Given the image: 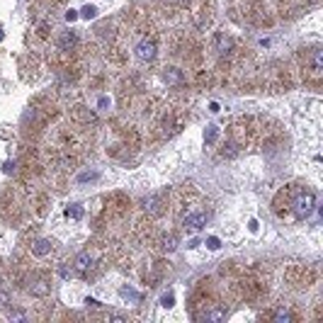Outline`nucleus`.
Segmentation results:
<instances>
[{
    "instance_id": "1",
    "label": "nucleus",
    "mask_w": 323,
    "mask_h": 323,
    "mask_svg": "<svg viewBox=\"0 0 323 323\" xmlns=\"http://www.w3.org/2000/svg\"><path fill=\"white\" fill-rule=\"evenodd\" d=\"M316 209V194L314 192H299L292 199V211L299 216V219H306L311 216Z\"/></svg>"
},
{
    "instance_id": "2",
    "label": "nucleus",
    "mask_w": 323,
    "mask_h": 323,
    "mask_svg": "<svg viewBox=\"0 0 323 323\" xmlns=\"http://www.w3.org/2000/svg\"><path fill=\"white\" fill-rule=\"evenodd\" d=\"M134 51H136V59L138 61H143V64H151L156 56H158V46H156V42L153 39H141L136 46H134Z\"/></svg>"
},
{
    "instance_id": "3",
    "label": "nucleus",
    "mask_w": 323,
    "mask_h": 323,
    "mask_svg": "<svg viewBox=\"0 0 323 323\" xmlns=\"http://www.w3.org/2000/svg\"><path fill=\"white\" fill-rule=\"evenodd\" d=\"M207 221H209V214L207 211H192V214H187L183 219V226L190 229V231H202L207 226Z\"/></svg>"
},
{
    "instance_id": "4",
    "label": "nucleus",
    "mask_w": 323,
    "mask_h": 323,
    "mask_svg": "<svg viewBox=\"0 0 323 323\" xmlns=\"http://www.w3.org/2000/svg\"><path fill=\"white\" fill-rule=\"evenodd\" d=\"M27 289H29V294H32V297H49L51 284H49V279H46V277H42V275H39V277H32V279H29V287H27Z\"/></svg>"
},
{
    "instance_id": "5",
    "label": "nucleus",
    "mask_w": 323,
    "mask_h": 323,
    "mask_svg": "<svg viewBox=\"0 0 323 323\" xmlns=\"http://www.w3.org/2000/svg\"><path fill=\"white\" fill-rule=\"evenodd\" d=\"M163 80H165V85H170V88H180V85L185 83V73H183L178 66H168V68L163 70Z\"/></svg>"
},
{
    "instance_id": "6",
    "label": "nucleus",
    "mask_w": 323,
    "mask_h": 323,
    "mask_svg": "<svg viewBox=\"0 0 323 323\" xmlns=\"http://www.w3.org/2000/svg\"><path fill=\"white\" fill-rule=\"evenodd\" d=\"M141 204H143V211H146V214H151V216L163 214V197H161V194H148Z\"/></svg>"
},
{
    "instance_id": "7",
    "label": "nucleus",
    "mask_w": 323,
    "mask_h": 323,
    "mask_svg": "<svg viewBox=\"0 0 323 323\" xmlns=\"http://www.w3.org/2000/svg\"><path fill=\"white\" fill-rule=\"evenodd\" d=\"M214 49H216L219 56H229V54L233 51V39L226 37V34H216V39H214Z\"/></svg>"
},
{
    "instance_id": "8",
    "label": "nucleus",
    "mask_w": 323,
    "mask_h": 323,
    "mask_svg": "<svg viewBox=\"0 0 323 323\" xmlns=\"http://www.w3.org/2000/svg\"><path fill=\"white\" fill-rule=\"evenodd\" d=\"M90 267H92V255H90V253L83 251V253H78V255L73 258V270H75L78 275H85Z\"/></svg>"
},
{
    "instance_id": "9",
    "label": "nucleus",
    "mask_w": 323,
    "mask_h": 323,
    "mask_svg": "<svg viewBox=\"0 0 323 323\" xmlns=\"http://www.w3.org/2000/svg\"><path fill=\"white\" fill-rule=\"evenodd\" d=\"M226 306H211V309H207L204 314H202V319L207 323H219V321H224L226 319Z\"/></svg>"
},
{
    "instance_id": "10",
    "label": "nucleus",
    "mask_w": 323,
    "mask_h": 323,
    "mask_svg": "<svg viewBox=\"0 0 323 323\" xmlns=\"http://www.w3.org/2000/svg\"><path fill=\"white\" fill-rule=\"evenodd\" d=\"M75 44H78V34H75V32H64V34L56 39V46H59L61 51H70Z\"/></svg>"
},
{
    "instance_id": "11",
    "label": "nucleus",
    "mask_w": 323,
    "mask_h": 323,
    "mask_svg": "<svg viewBox=\"0 0 323 323\" xmlns=\"http://www.w3.org/2000/svg\"><path fill=\"white\" fill-rule=\"evenodd\" d=\"M51 248H54V243H51L49 238H39V241H34V243H32V253H34L37 258L49 255V253H51Z\"/></svg>"
},
{
    "instance_id": "12",
    "label": "nucleus",
    "mask_w": 323,
    "mask_h": 323,
    "mask_svg": "<svg viewBox=\"0 0 323 323\" xmlns=\"http://www.w3.org/2000/svg\"><path fill=\"white\" fill-rule=\"evenodd\" d=\"M178 236L175 233H165L163 238H161V248L165 251V253H173V251H178Z\"/></svg>"
},
{
    "instance_id": "13",
    "label": "nucleus",
    "mask_w": 323,
    "mask_h": 323,
    "mask_svg": "<svg viewBox=\"0 0 323 323\" xmlns=\"http://www.w3.org/2000/svg\"><path fill=\"white\" fill-rule=\"evenodd\" d=\"M311 68H314V75H321V70H323V51H321V46H316V49L311 51Z\"/></svg>"
},
{
    "instance_id": "14",
    "label": "nucleus",
    "mask_w": 323,
    "mask_h": 323,
    "mask_svg": "<svg viewBox=\"0 0 323 323\" xmlns=\"http://www.w3.org/2000/svg\"><path fill=\"white\" fill-rule=\"evenodd\" d=\"M119 297H122L124 301H131V304H138V301H141V294H138L134 287H122V289H119Z\"/></svg>"
},
{
    "instance_id": "15",
    "label": "nucleus",
    "mask_w": 323,
    "mask_h": 323,
    "mask_svg": "<svg viewBox=\"0 0 323 323\" xmlns=\"http://www.w3.org/2000/svg\"><path fill=\"white\" fill-rule=\"evenodd\" d=\"M73 115H75V119H80V122H95V119H97L95 112H90L88 107H75Z\"/></svg>"
},
{
    "instance_id": "16",
    "label": "nucleus",
    "mask_w": 323,
    "mask_h": 323,
    "mask_svg": "<svg viewBox=\"0 0 323 323\" xmlns=\"http://www.w3.org/2000/svg\"><path fill=\"white\" fill-rule=\"evenodd\" d=\"M272 321H277V323H292V321H294V314H292L289 309H277V311L272 314Z\"/></svg>"
},
{
    "instance_id": "17",
    "label": "nucleus",
    "mask_w": 323,
    "mask_h": 323,
    "mask_svg": "<svg viewBox=\"0 0 323 323\" xmlns=\"http://www.w3.org/2000/svg\"><path fill=\"white\" fill-rule=\"evenodd\" d=\"M66 216H68V219H83V207H80V204H70V207L66 209Z\"/></svg>"
},
{
    "instance_id": "18",
    "label": "nucleus",
    "mask_w": 323,
    "mask_h": 323,
    "mask_svg": "<svg viewBox=\"0 0 323 323\" xmlns=\"http://www.w3.org/2000/svg\"><path fill=\"white\" fill-rule=\"evenodd\" d=\"M216 136H219V127H214V124H211V127H207V131H204V143H209V146H211V143L216 141Z\"/></svg>"
},
{
    "instance_id": "19",
    "label": "nucleus",
    "mask_w": 323,
    "mask_h": 323,
    "mask_svg": "<svg viewBox=\"0 0 323 323\" xmlns=\"http://www.w3.org/2000/svg\"><path fill=\"white\" fill-rule=\"evenodd\" d=\"M95 15H97V7H95V5H85V7L80 10L78 17H83V20H92Z\"/></svg>"
},
{
    "instance_id": "20",
    "label": "nucleus",
    "mask_w": 323,
    "mask_h": 323,
    "mask_svg": "<svg viewBox=\"0 0 323 323\" xmlns=\"http://www.w3.org/2000/svg\"><path fill=\"white\" fill-rule=\"evenodd\" d=\"M59 275H61L64 279H70V277L75 275V270H73L68 262H61V265H59Z\"/></svg>"
},
{
    "instance_id": "21",
    "label": "nucleus",
    "mask_w": 323,
    "mask_h": 323,
    "mask_svg": "<svg viewBox=\"0 0 323 323\" xmlns=\"http://www.w3.org/2000/svg\"><path fill=\"white\" fill-rule=\"evenodd\" d=\"M221 153H224L226 158H236V156H238V146H236V143H226Z\"/></svg>"
},
{
    "instance_id": "22",
    "label": "nucleus",
    "mask_w": 323,
    "mask_h": 323,
    "mask_svg": "<svg viewBox=\"0 0 323 323\" xmlns=\"http://www.w3.org/2000/svg\"><path fill=\"white\" fill-rule=\"evenodd\" d=\"M173 304H175V297H173V294H163V297H161V306L170 309Z\"/></svg>"
},
{
    "instance_id": "23",
    "label": "nucleus",
    "mask_w": 323,
    "mask_h": 323,
    "mask_svg": "<svg viewBox=\"0 0 323 323\" xmlns=\"http://www.w3.org/2000/svg\"><path fill=\"white\" fill-rule=\"evenodd\" d=\"M90 180H97V173H80L78 175V183H90Z\"/></svg>"
},
{
    "instance_id": "24",
    "label": "nucleus",
    "mask_w": 323,
    "mask_h": 323,
    "mask_svg": "<svg viewBox=\"0 0 323 323\" xmlns=\"http://www.w3.org/2000/svg\"><path fill=\"white\" fill-rule=\"evenodd\" d=\"M207 246H209V251H219V246H221V243H219V238H216V236H209V238H207Z\"/></svg>"
},
{
    "instance_id": "25",
    "label": "nucleus",
    "mask_w": 323,
    "mask_h": 323,
    "mask_svg": "<svg viewBox=\"0 0 323 323\" xmlns=\"http://www.w3.org/2000/svg\"><path fill=\"white\" fill-rule=\"evenodd\" d=\"M7 304H10V294H7V292H2V289H0V309H5V306H7Z\"/></svg>"
},
{
    "instance_id": "26",
    "label": "nucleus",
    "mask_w": 323,
    "mask_h": 323,
    "mask_svg": "<svg viewBox=\"0 0 323 323\" xmlns=\"http://www.w3.org/2000/svg\"><path fill=\"white\" fill-rule=\"evenodd\" d=\"M85 306H88V309H100V301L92 299V297H88V299H85Z\"/></svg>"
},
{
    "instance_id": "27",
    "label": "nucleus",
    "mask_w": 323,
    "mask_h": 323,
    "mask_svg": "<svg viewBox=\"0 0 323 323\" xmlns=\"http://www.w3.org/2000/svg\"><path fill=\"white\" fill-rule=\"evenodd\" d=\"M2 170L5 173H15V161H5L2 163Z\"/></svg>"
},
{
    "instance_id": "28",
    "label": "nucleus",
    "mask_w": 323,
    "mask_h": 323,
    "mask_svg": "<svg viewBox=\"0 0 323 323\" xmlns=\"http://www.w3.org/2000/svg\"><path fill=\"white\" fill-rule=\"evenodd\" d=\"M10 319H15V321H24L27 316H24L22 311H10Z\"/></svg>"
},
{
    "instance_id": "29",
    "label": "nucleus",
    "mask_w": 323,
    "mask_h": 323,
    "mask_svg": "<svg viewBox=\"0 0 323 323\" xmlns=\"http://www.w3.org/2000/svg\"><path fill=\"white\" fill-rule=\"evenodd\" d=\"M107 321H127V316H122V314H110V316H107Z\"/></svg>"
},
{
    "instance_id": "30",
    "label": "nucleus",
    "mask_w": 323,
    "mask_h": 323,
    "mask_svg": "<svg viewBox=\"0 0 323 323\" xmlns=\"http://www.w3.org/2000/svg\"><path fill=\"white\" fill-rule=\"evenodd\" d=\"M66 20H68V22H75V20H78V12H75V10H68V12H66Z\"/></svg>"
},
{
    "instance_id": "31",
    "label": "nucleus",
    "mask_w": 323,
    "mask_h": 323,
    "mask_svg": "<svg viewBox=\"0 0 323 323\" xmlns=\"http://www.w3.org/2000/svg\"><path fill=\"white\" fill-rule=\"evenodd\" d=\"M107 105H110V97H100V102H97V107H100V110H105Z\"/></svg>"
},
{
    "instance_id": "32",
    "label": "nucleus",
    "mask_w": 323,
    "mask_h": 323,
    "mask_svg": "<svg viewBox=\"0 0 323 323\" xmlns=\"http://www.w3.org/2000/svg\"><path fill=\"white\" fill-rule=\"evenodd\" d=\"M209 112H211V115H216V112H219V105H216V102H211V105H209Z\"/></svg>"
},
{
    "instance_id": "33",
    "label": "nucleus",
    "mask_w": 323,
    "mask_h": 323,
    "mask_svg": "<svg viewBox=\"0 0 323 323\" xmlns=\"http://www.w3.org/2000/svg\"><path fill=\"white\" fill-rule=\"evenodd\" d=\"M248 229H251V231H253V233H255V231H258V221H255V219H253V221H251V224H248Z\"/></svg>"
},
{
    "instance_id": "34",
    "label": "nucleus",
    "mask_w": 323,
    "mask_h": 323,
    "mask_svg": "<svg viewBox=\"0 0 323 323\" xmlns=\"http://www.w3.org/2000/svg\"><path fill=\"white\" fill-rule=\"evenodd\" d=\"M0 42H2V29H0Z\"/></svg>"
}]
</instances>
